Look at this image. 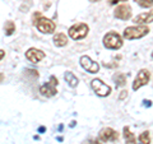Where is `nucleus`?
Wrapping results in <instances>:
<instances>
[{
  "mask_svg": "<svg viewBox=\"0 0 153 144\" xmlns=\"http://www.w3.org/2000/svg\"><path fill=\"white\" fill-rule=\"evenodd\" d=\"M149 33V28L147 26H131L124 30L123 36L125 40H138V38L144 37Z\"/></svg>",
  "mask_w": 153,
  "mask_h": 144,
  "instance_id": "nucleus-1",
  "label": "nucleus"
},
{
  "mask_svg": "<svg viewBox=\"0 0 153 144\" xmlns=\"http://www.w3.org/2000/svg\"><path fill=\"white\" fill-rule=\"evenodd\" d=\"M103 46L108 50H119L123 46V37L116 32H108L103 37Z\"/></svg>",
  "mask_w": 153,
  "mask_h": 144,
  "instance_id": "nucleus-2",
  "label": "nucleus"
},
{
  "mask_svg": "<svg viewBox=\"0 0 153 144\" xmlns=\"http://www.w3.org/2000/svg\"><path fill=\"white\" fill-rule=\"evenodd\" d=\"M88 31H89V27L85 23H75V24H73L68 30V35L70 38L76 41V40L84 38L88 35Z\"/></svg>",
  "mask_w": 153,
  "mask_h": 144,
  "instance_id": "nucleus-3",
  "label": "nucleus"
},
{
  "mask_svg": "<svg viewBox=\"0 0 153 144\" xmlns=\"http://www.w3.org/2000/svg\"><path fill=\"white\" fill-rule=\"evenodd\" d=\"M35 24L37 27V30L40 31L41 33H45V35H51L54 33L56 30V24L49 18H45V17H40L38 19H36Z\"/></svg>",
  "mask_w": 153,
  "mask_h": 144,
  "instance_id": "nucleus-4",
  "label": "nucleus"
},
{
  "mask_svg": "<svg viewBox=\"0 0 153 144\" xmlns=\"http://www.w3.org/2000/svg\"><path fill=\"white\" fill-rule=\"evenodd\" d=\"M91 87H92L93 92L100 97H107L111 93V87L103 83L101 79H93L91 82Z\"/></svg>",
  "mask_w": 153,
  "mask_h": 144,
  "instance_id": "nucleus-5",
  "label": "nucleus"
},
{
  "mask_svg": "<svg viewBox=\"0 0 153 144\" xmlns=\"http://www.w3.org/2000/svg\"><path fill=\"white\" fill-rule=\"evenodd\" d=\"M149 79H151V73L149 71H148L147 69H140L139 71H138L135 79H134V82H133V85H131L133 91H138L139 88H142L143 85L148 84Z\"/></svg>",
  "mask_w": 153,
  "mask_h": 144,
  "instance_id": "nucleus-6",
  "label": "nucleus"
},
{
  "mask_svg": "<svg viewBox=\"0 0 153 144\" xmlns=\"http://www.w3.org/2000/svg\"><path fill=\"white\" fill-rule=\"evenodd\" d=\"M56 85H57V79L55 78L54 75H51L50 80L40 87V92H41L42 96H46V97H52V96H55L57 93Z\"/></svg>",
  "mask_w": 153,
  "mask_h": 144,
  "instance_id": "nucleus-7",
  "label": "nucleus"
},
{
  "mask_svg": "<svg viewBox=\"0 0 153 144\" xmlns=\"http://www.w3.org/2000/svg\"><path fill=\"white\" fill-rule=\"evenodd\" d=\"M79 63H80V65H82V68H83L84 70H87L88 73H91V74L98 73V70H100L98 63H94V61L91 59L89 56L83 55V56L79 59Z\"/></svg>",
  "mask_w": 153,
  "mask_h": 144,
  "instance_id": "nucleus-8",
  "label": "nucleus"
},
{
  "mask_svg": "<svg viewBox=\"0 0 153 144\" xmlns=\"http://www.w3.org/2000/svg\"><path fill=\"white\" fill-rule=\"evenodd\" d=\"M98 138L102 142H115L119 139V133L116 130H114L112 128H103L98 133Z\"/></svg>",
  "mask_w": 153,
  "mask_h": 144,
  "instance_id": "nucleus-9",
  "label": "nucleus"
},
{
  "mask_svg": "<svg viewBox=\"0 0 153 144\" xmlns=\"http://www.w3.org/2000/svg\"><path fill=\"white\" fill-rule=\"evenodd\" d=\"M114 16H115V18L121 19V21H128V19L131 18V8L129 5H125V4L119 5L115 9Z\"/></svg>",
  "mask_w": 153,
  "mask_h": 144,
  "instance_id": "nucleus-10",
  "label": "nucleus"
},
{
  "mask_svg": "<svg viewBox=\"0 0 153 144\" xmlns=\"http://www.w3.org/2000/svg\"><path fill=\"white\" fill-rule=\"evenodd\" d=\"M26 57L31 63H38V61H41L45 57V52L40 49H36V47H31V49L27 50Z\"/></svg>",
  "mask_w": 153,
  "mask_h": 144,
  "instance_id": "nucleus-11",
  "label": "nucleus"
},
{
  "mask_svg": "<svg viewBox=\"0 0 153 144\" xmlns=\"http://www.w3.org/2000/svg\"><path fill=\"white\" fill-rule=\"evenodd\" d=\"M134 23H137L138 26H144L148 23L153 22V13L152 12H146V13H140L133 19Z\"/></svg>",
  "mask_w": 153,
  "mask_h": 144,
  "instance_id": "nucleus-12",
  "label": "nucleus"
},
{
  "mask_svg": "<svg viewBox=\"0 0 153 144\" xmlns=\"http://www.w3.org/2000/svg\"><path fill=\"white\" fill-rule=\"evenodd\" d=\"M54 44L57 46V47H63V46H66V44H68V37H66L65 33L63 32H59L56 33V35H54Z\"/></svg>",
  "mask_w": 153,
  "mask_h": 144,
  "instance_id": "nucleus-13",
  "label": "nucleus"
},
{
  "mask_svg": "<svg viewBox=\"0 0 153 144\" xmlns=\"http://www.w3.org/2000/svg\"><path fill=\"white\" fill-rule=\"evenodd\" d=\"M64 79H65L66 83L69 84V87H71V88H74V87L78 85V78H76L71 71H66V73L64 74Z\"/></svg>",
  "mask_w": 153,
  "mask_h": 144,
  "instance_id": "nucleus-14",
  "label": "nucleus"
},
{
  "mask_svg": "<svg viewBox=\"0 0 153 144\" xmlns=\"http://www.w3.org/2000/svg\"><path fill=\"white\" fill-rule=\"evenodd\" d=\"M114 80H115V83H116V85H119V87H124V85L126 84V76L124 74H121V73L115 74Z\"/></svg>",
  "mask_w": 153,
  "mask_h": 144,
  "instance_id": "nucleus-15",
  "label": "nucleus"
},
{
  "mask_svg": "<svg viewBox=\"0 0 153 144\" xmlns=\"http://www.w3.org/2000/svg\"><path fill=\"white\" fill-rule=\"evenodd\" d=\"M4 30H5V35L7 36H12L14 31H16V24L12 21L5 22V26H4Z\"/></svg>",
  "mask_w": 153,
  "mask_h": 144,
  "instance_id": "nucleus-16",
  "label": "nucleus"
},
{
  "mask_svg": "<svg viewBox=\"0 0 153 144\" xmlns=\"http://www.w3.org/2000/svg\"><path fill=\"white\" fill-rule=\"evenodd\" d=\"M139 142L142 144H151V137L148 131H143L139 135Z\"/></svg>",
  "mask_w": 153,
  "mask_h": 144,
  "instance_id": "nucleus-17",
  "label": "nucleus"
},
{
  "mask_svg": "<svg viewBox=\"0 0 153 144\" xmlns=\"http://www.w3.org/2000/svg\"><path fill=\"white\" fill-rule=\"evenodd\" d=\"M138 5H140L142 8H151L153 7V0H134Z\"/></svg>",
  "mask_w": 153,
  "mask_h": 144,
  "instance_id": "nucleus-18",
  "label": "nucleus"
},
{
  "mask_svg": "<svg viewBox=\"0 0 153 144\" xmlns=\"http://www.w3.org/2000/svg\"><path fill=\"white\" fill-rule=\"evenodd\" d=\"M124 138H125V142L126 140H134V139H135V135L130 131V129L128 126L124 128Z\"/></svg>",
  "mask_w": 153,
  "mask_h": 144,
  "instance_id": "nucleus-19",
  "label": "nucleus"
},
{
  "mask_svg": "<svg viewBox=\"0 0 153 144\" xmlns=\"http://www.w3.org/2000/svg\"><path fill=\"white\" fill-rule=\"evenodd\" d=\"M123 1H128V0H108V4H111V5H115V4L123 3Z\"/></svg>",
  "mask_w": 153,
  "mask_h": 144,
  "instance_id": "nucleus-20",
  "label": "nucleus"
},
{
  "mask_svg": "<svg viewBox=\"0 0 153 144\" xmlns=\"http://www.w3.org/2000/svg\"><path fill=\"white\" fill-rule=\"evenodd\" d=\"M126 96H128V92H126V91H121V92H120V96H119V99H124V98L126 97Z\"/></svg>",
  "mask_w": 153,
  "mask_h": 144,
  "instance_id": "nucleus-21",
  "label": "nucleus"
},
{
  "mask_svg": "<svg viewBox=\"0 0 153 144\" xmlns=\"http://www.w3.org/2000/svg\"><path fill=\"white\" fill-rule=\"evenodd\" d=\"M4 56H5V51H4V50H0V60H1Z\"/></svg>",
  "mask_w": 153,
  "mask_h": 144,
  "instance_id": "nucleus-22",
  "label": "nucleus"
},
{
  "mask_svg": "<svg viewBox=\"0 0 153 144\" xmlns=\"http://www.w3.org/2000/svg\"><path fill=\"white\" fill-rule=\"evenodd\" d=\"M125 144H137V139H134V140H126Z\"/></svg>",
  "mask_w": 153,
  "mask_h": 144,
  "instance_id": "nucleus-23",
  "label": "nucleus"
},
{
  "mask_svg": "<svg viewBox=\"0 0 153 144\" xmlns=\"http://www.w3.org/2000/svg\"><path fill=\"white\" fill-rule=\"evenodd\" d=\"M38 130H40V133H42V131H45V128H44V126H41L40 129H38Z\"/></svg>",
  "mask_w": 153,
  "mask_h": 144,
  "instance_id": "nucleus-24",
  "label": "nucleus"
},
{
  "mask_svg": "<svg viewBox=\"0 0 153 144\" xmlns=\"http://www.w3.org/2000/svg\"><path fill=\"white\" fill-rule=\"evenodd\" d=\"M92 144H101V143H100L98 140H93V142H92Z\"/></svg>",
  "mask_w": 153,
  "mask_h": 144,
  "instance_id": "nucleus-25",
  "label": "nucleus"
},
{
  "mask_svg": "<svg viewBox=\"0 0 153 144\" xmlns=\"http://www.w3.org/2000/svg\"><path fill=\"white\" fill-rule=\"evenodd\" d=\"M91 3H97V1H100V0H89Z\"/></svg>",
  "mask_w": 153,
  "mask_h": 144,
  "instance_id": "nucleus-26",
  "label": "nucleus"
},
{
  "mask_svg": "<svg viewBox=\"0 0 153 144\" xmlns=\"http://www.w3.org/2000/svg\"><path fill=\"white\" fill-rule=\"evenodd\" d=\"M3 79V74H0V80H1Z\"/></svg>",
  "mask_w": 153,
  "mask_h": 144,
  "instance_id": "nucleus-27",
  "label": "nucleus"
},
{
  "mask_svg": "<svg viewBox=\"0 0 153 144\" xmlns=\"http://www.w3.org/2000/svg\"><path fill=\"white\" fill-rule=\"evenodd\" d=\"M152 59H153V52H152Z\"/></svg>",
  "mask_w": 153,
  "mask_h": 144,
  "instance_id": "nucleus-28",
  "label": "nucleus"
}]
</instances>
